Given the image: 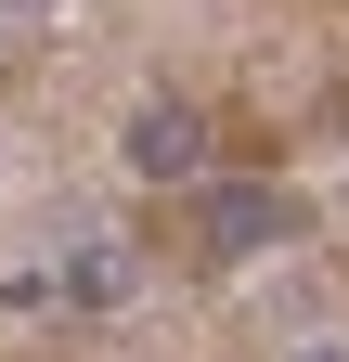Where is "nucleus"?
Wrapping results in <instances>:
<instances>
[{
    "label": "nucleus",
    "instance_id": "1",
    "mask_svg": "<svg viewBox=\"0 0 349 362\" xmlns=\"http://www.w3.org/2000/svg\"><path fill=\"white\" fill-rule=\"evenodd\" d=\"M117 156H129V181H207V117L194 104H129Z\"/></svg>",
    "mask_w": 349,
    "mask_h": 362
},
{
    "label": "nucleus",
    "instance_id": "2",
    "mask_svg": "<svg viewBox=\"0 0 349 362\" xmlns=\"http://www.w3.org/2000/svg\"><path fill=\"white\" fill-rule=\"evenodd\" d=\"M272 233H285L272 181H207V259H259Z\"/></svg>",
    "mask_w": 349,
    "mask_h": 362
},
{
    "label": "nucleus",
    "instance_id": "3",
    "mask_svg": "<svg viewBox=\"0 0 349 362\" xmlns=\"http://www.w3.org/2000/svg\"><path fill=\"white\" fill-rule=\"evenodd\" d=\"M129 285H143V272H129V246H78V259H65V298H78V310H117Z\"/></svg>",
    "mask_w": 349,
    "mask_h": 362
},
{
    "label": "nucleus",
    "instance_id": "4",
    "mask_svg": "<svg viewBox=\"0 0 349 362\" xmlns=\"http://www.w3.org/2000/svg\"><path fill=\"white\" fill-rule=\"evenodd\" d=\"M285 362H349V337H311V349H285Z\"/></svg>",
    "mask_w": 349,
    "mask_h": 362
},
{
    "label": "nucleus",
    "instance_id": "5",
    "mask_svg": "<svg viewBox=\"0 0 349 362\" xmlns=\"http://www.w3.org/2000/svg\"><path fill=\"white\" fill-rule=\"evenodd\" d=\"M0 13H39V0H0Z\"/></svg>",
    "mask_w": 349,
    "mask_h": 362
},
{
    "label": "nucleus",
    "instance_id": "6",
    "mask_svg": "<svg viewBox=\"0 0 349 362\" xmlns=\"http://www.w3.org/2000/svg\"><path fill=\"white\" fill-rule=\"evenodd\" d=\"M0 26H13V13H0Z\"/></svg>",
    "mask_w": 349,
    "mask_h": 362
}]
</instances>
